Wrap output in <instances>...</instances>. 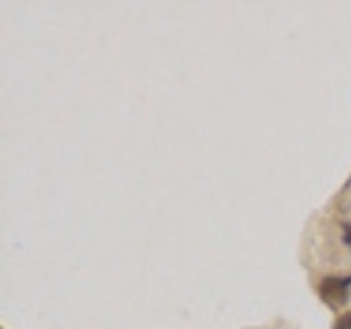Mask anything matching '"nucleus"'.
I'll use <instances>...</instances> for the list:
<instances>
[{
  "mask_svg": "<svg viewBox=\"0 0 351 329\" xmlns=\"http://www.w3.org/2000/svg\"><path fill=\"white\" fill-rule=\"evenodd\" d=\"M349 288H351L349 277H325L318 283V296H321V301L327 307L340 310L349 301Z\"/></svg>",
  "mask_w": 351,
  "mask_h": 329,
  "instance_id": "f257e3e1",
  "label": "nucleus"
},
{
  "mask_svg": "<svg viewBox=\"0 0 351 329\" xmlns=\"http://www.w3.org/2000/svg\"><path fill=\"white\" fill-rule=\"evenodd\" d=\"M334 329H351V312L340 316L338 321L334 323Z\"/></svg>",
  "mask_w": 351,
  "mask_h": 329,
  "instance_id": "f03ea898",
  "label": "nucleus"
},
{
  "mask_svg": "<svg viewBox=\"0 0 351 329\" xmlns=\"http://www.w3.org/2000/svg\"><path fill=\"white\" fill-rule=\"evenodd\" d=\"M343 241L347 246H351V224H345V228H343Z\"/></svg>",
  "mask_w": 351,
  "mask_h": 329,
  "instance_id": "7ed1b4c3",
  "label": "nucleus"
},
{
  "mask_svg": "<svg viewBox=\"0 0 351 329\" xmlns=\"http://www.w3.org/2000/svg\"><path fill=\"white\" fill-rule=\"evenodd\" d=\"M349 279H351V277H349Z\"/></svg>",
  "mask_w": 351,
  "mask_h": 329,
  "instance_id": "20e7f679",
  "label": "nucleus"
}]
</instances>
